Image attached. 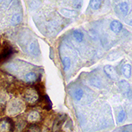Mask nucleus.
Instances as JSON below:
<instances>
[{
    "instance_id": "1",
    "label": "nucleus",
    "mask_w": 132,
    "mask_h": 132,
    "mask_svg": "<svg viewBox=\"0 0 132 132\" xmlns=\"http://www.w3.org/2000/svg\"><path fill=\"white\" fill-rule=\"evenodd\" d=\"M14 124L9 118H5L0 120V132H13Z\"/></svg>"
},
{
    "instance_id": "2",
    "label": "nucleus",
    "mask_w": 132,
    "mask_h": 132,
    "mask_svg": "<svg viewBox=\"0 0 132 132\" xmlns=\"http://www.w3.org/2000/svg\"><path fill=\"white\" fill-rule=\"evenodd\" d=\"M24 97H25L26 101L28 102L29 103L33 104L36 103L39 100V93L35 89L29 88L25 92Z\"/></svg>"
},
{
    "instance_id": "3",
    "label": "nucleus",
    "mask_w": 132,
    "mask_h": 132,
    "mask_svg": "<svg viewBox=\"0 0 132 132\" xmlns=\"http://www.w3.org/2000/svg\"><path fill=\"white\" fill-rule=\"evenodd\" d=\"M23 103L20 101H14L9 105V112L11 115H15L20 112L23 110Z\"/></svg>"
},
{
    "instance_id": "4",
    "label": "nucleus",
    "mask_w": 132,
    "mask_h": 132,
    "mask_svg": "<svg viewBox=\"0 0 132 132\" xmlns=\"http://www.w3.org/2000/svg\"><path fill=\"white\" fill-rule=\"evenodd\" d=\"M128 5L126 2H121L119 4H118L116 8H115V11L116 12L119 14V15H122V16H125L128 14Z\"/></svg>"
},
{
    "instance_id": "5",
    "label": "nucleus",
    "mask_w": 132,
    "mask_h": 132,
    "mask_svg": "<svg viewBox=\"0 0 132 132\" xmlns=\"http://www.w3.org/2000/svg\"><path fill=\"white\" fill-rule=\"evenodd\" d=\"M105 73L107 75V76L110 79H112L113 80L117 79L118 78V74L116 70V69L111 66V65H106L103 68Z\"/></svg>"
},
{
    "instance_id": "6",
    "label": "nucleus",
    "mask_w": 132,
    "mask_h": 132,
    "mask_svg": "<svg viewBox=\"0 0 132 132\" xmlns=\"http://www.w3.org/2000/svg\"><path fill=\"white\" fill-rule=\"evenodd\" d=\"M12 53H13V51H12L11 47L10 46L5 47L4 49L0 52V63L9 59L11 57V55L12 54Z\"/></svg>"
},
{
    "instance_id": "7",
    "label": "nucleus",
    "mask_w": 132,
    "mask_h": 132,
    "mask_svg": "<svg viewBox=\"0 0 132 132\" xmlns=\"http://www.w3.org/2000/svg\"><path fill=\"white\" fill-rule=\"evenodd\" d=\"M60 13L63 17L67 18H76L79 15L78 11L75 10L67 9H62L60 11Z\"/></svg>"
},
{
    "instance_id": "8",
    "label": "nucleus",
    "mask_w": 132,
    "mask_h": 132,
    "mask_svg": "<svg viewBox=\"0 0 132 132\" xmlns=\"http://www.w3.org/2000/svg\"><path fill=\"white\" fill-rule=\"evenodd\" d=\"M110 29L112 32L118 33L122 29V24L121 22H119V20H113L112 23H110Z\"/></svg>"
},
{
    "instance_id": "9",
    "label": "nucleus",
    "mask_w": 132,
    "mask_h": 132,
    "mask_svg": "<svg viewBox=\"0 0 132 132\" xmlns=\"http://www.w3.org/2000/svg\"><path fill=\"white\" fill-rule=\"evenodd\" d=\"M119 88L123 94H127L128 92L130 91V85H129L128 82L125 80H122V81H119Z\"/></svg>"
},
{
    "instance_id": "10",
    "label": "nucleus",
    "mask_w": 132,
    "mask_h": 132,
    "mask_svg": "<svg viewBox=\"0 0 132 132\" xmlns=\"http://www.w3.org/2000/svg\"><path fill=\"white\" fill-rule=\"evenodd\" d=\"M27 119L30 122H37L40 119V115L37 111H32L28 114Z\"/></svg>"
},
{
    "instance_id": "11",
    "label": "nucleus",
    "mask_w": 132,
    "mask_h": 132,
    "mask_svg": "<svg viewBox=\"0 0 132 132\" xmlns=\"http://www.w3.org/2000/svg\"><path fill=\"white\" fill-rule=\"evenodd\" d=\"M28 50H29L30 53H31V54H32L34 55H37L38 53L39 52V48L38 43L36 41L31 42L29 48H28Z\"/></svg>"
},
{
    "instance_id": "12",
    "label": "nucleus",
    "mask_w": 132,
    "mask_h": 132,
    "mask_svg": "<svg viewBox=\"0 0 132 132\" xmlns=\"http://www.w3.org/2000/svg\"><path fill=\"white\" fill-rule=\"evenodd\" d=\"M122 72L126 78H129L131 74V67L130 64H125L122 68Z\"/></svg>"
},
{
    "instance_id": "13",
    "label": "nucleus",
    "mask_w": 132,
    "mask_h": 132,
    "mask_svg": "<svg viewBox=\"0 0 132 132\" xmlns=\"http://www.w3.org/2000/svg\"><path fill=\"white\" fill-rule=\"evenodd\" d=\"M36 79H37V76H36V73L32 72L27 73L25 76V81L27 82L32 83V82H34V81H36Z\"/></svg>"
},
{
    "instance_id": "14",
    "label": "nucleus",
    "mask_w": 132,
    "mask_h": 132,
    "mask_svg": "<svg viewBox=\"0 0 132 132\" xmlns=\"http://www.w3.org/2000/svg\"><path fill=\"white\" fill-rule=\"evenodd\" d=\"M102 1L101 0H92L90 1V6L92 9L97 10L101 7Z\"/></svg>"
},
{
    "instance_id": "15",
    "label": "nucleus",
    "mask_w": 132,
    "mask_h": 132,
    "mask_svg": "<svg viewBox=\"0 0 132 132\" xmlns=\"http://www.w3.org/2000/svg\"><path fill=\"white\" fill-rule=\"evenodd\" d=\"M22 20V15L20 14H14L12 18H11V24L15 26V25H18V23H20Z\"/></svg>"
},
{
    "instance_id": "16",
    "label": "nucleus",
    "mask_w": 132,
    "mask_h": 132,
    "mask_svg": "<svg viewBox=\"0 0 132 132\" xmlns=\"http://www.w3.org/2000/svg\"><path fill=\"white\" fill-rule=\"evenodd\" d=\"M62 63H63V67H64V70L67 71L70 69V66H71V61L70 60V58L67 57H63V60H62Z\"/></svg>"
},
{
    "instance_id": "17",
    "label": "nucleus",
    "mask_w": 132,
    "mask_h": 132,
    "mask_svg": "<svg viewBox=\"0 0 132 132\" xmlns=\"http://www.w3.org/2000/svg\"><path fill=\"white\" fill-rule=\"evenodd\" d=\"M73 36L77 42H79L83 40V37H84L83 34L79 30L73 31Z\"/></svg>"
},
{
    "instance_id": "18",
    "label": "nucleus",
    "mask_w": 132,
    "mask_h": 132,
    "mask_svg": "<svg viewBox=\"0 0 132 132\" xmlns=\"http://www.w3.org/2000/svg\"><path fill=\"white\" fill-rule=\"evenodd\" d=\"M84 94V92L81 89H77L74 93V98L77 101H80Z\"/></svg>"
},
{
    "instance_id": "19",
    "label": "nucleus",
    "mask_w": 132,
    "mask_h": 132,
    "mask_svg": "<svg viewBox=\"0 0 132 132\" xmlns=\"http://www.w3.org/2000/svg\"><path fill=\"white\" fill-rule=\"evenodd\" d=\"M27 132H41L40 128L36 125H32L28 128Z\"/></svg>"
},
{
    "instance_id": "20",
    "label": "nucleus",
    "mask_w": 132,
    "mask_h": 132,
    "mask_svg": "<svg viewBox=\"0 0 132 132\" xmlns=\"http://www.w3.org/2000/svg\"><path fill=\"white\" fill-rule=\"evenodd\" d=\"M125 118H126V112L124 110H122L118 116V122H122L125 119Z\"/></svg>"
},
{
    "instance_id": "21",
    "label": "nucleus",
    "mask_w": 132,
    "mask_h": 132,
    "mask_svg": "<svg viewBox=\"0 0 132 132\" xmlns=\"http://www.w3.org/2000/svg\"><path fill=\"white\" fill-rule=\"evenodd\" d=\"M81 3H82V2L81 1H74L72 6H74L75 8H80L81 7L80 5H81Z\"/></svg>"
},
{
    "instance_id": "22",
    "label": "nucleus",
    "mask_w": 132,
    "mask_h": 132,
    "mask_svg": "<svg viewBox=\"0 0 132 132\" xmlns=\"http://www.w3.org/2000/svg\"><path fill=\"white\" fill-rule=\"evenodd\" d=\"M122 132H129V131H122Z\"/></svg>"
}]
</instances>
